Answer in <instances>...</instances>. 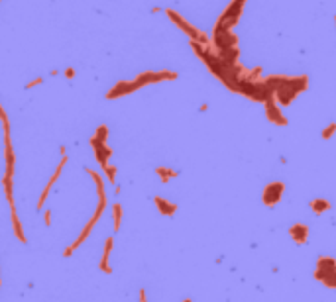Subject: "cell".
Returning a JSON list of instances; mask_svg holds the SVG:
<instances>
[{
  "instance_id": "obj_1",
  "label": "cell",
  "mask_w": 336,
  "mask_h": 302,
  "mask_svg": "<svg viewBox=\"0 0 336 302\" xmlns=\"http://www.w3.org/2000/svg\"><path fill=\"white\" fill-rule=\"evenodd\" d=\"M264 83L271 88V92H273V96L277 98V102H279V104L289 106V104L297 98V94H301L303 90H307V83H309V79H307V77L269 75V77H265V81H264Z\"/></svg>"
},
{
  "instance_id": "obj_2",
  "label": "cell",
  "mask_w": 336,
  "mask_h": 302,
  "mask_svg": "<svg viewBox=\"0 0 336 302\" xmlns=\"http://www.w3.org/2000/svg\"><path fill=\"white\" fill-rule=\"evenodd\" d=\"M314 277L328 288H336V261L332 257H320Z\"/></svg>"
},
{
  "instance_id": "obj_3",
  "label": "cell",
  "mask_w": 336,
  "mask_h": 302,
  "mask_svg": "<svg viewBox=\"0 0 336 302\" xmlns=\"http://www.w3.org/2000/svg\"><path fill=\"white\" fill-rule=\"evenodd\" d=\"M165 14L169 16V18H171V20L177 24V28H181V30H183V32H185V34H187V36H189L193 42H197V43H201V45H205V47H209V45H211V40H209V36H207V34H203V32H199L195 26L187 24V22H185V20H183V18H181V16H179L175 10L167 8V10H165Z\"/></svg>"
},
{
  "instance_id": "obj_4",
  "label": "cell",
  "mask_w": 336,
  "mask_h": 302,
  "mask_svg": "<svg viewBox=\"0 0 336 302\" xmlns=\"http://www.w3.org/2000/svg\"><path fill=\"white\" fill-rule=\"evenodd\" d=\"M244 4H246V0H232L230 6L222 12L220 20L216 22V28L232 30V26H234V24L240 20V16H242V8H244Z\"/></svg>"
},
{
  "instance_id": "obj_5",
  "label": "cell",
  "mask_w": 336,
  "mask_h": 302,
  "mask_svg": "<svg viewBox=\"0 0 336 302\" xmlns=\"http://www.w3.org/2000/svg\"><path fill=\"white\" fill-rule=\"evenodd\" d=\"M173 79H177V73H173V71H157V73L147 71V73L138 75V77L134 79V83H136L138 88H142V86H145V85H149V83H157V81H173Z\"/></svg>"
},
{
  "instance_id": "obj_6",
  "label": "cell",
  "mask_w": 336,
  "mask_h": 302,
  "mask_svg": "<svg viewBox=\"0 0 336 302\" xmlns=\"http://www.w3.org/2000/svg\"><path fill=\"white\" fill-rule=\"evenodd\" d=\"M285 191V185L275 181V183H269L265 189H264V194H262V200L265 206H275L279 200H281V194Z\"/></svg>"
},
{
  "instance_id": "obj_7",
  "label": "cell",
  "mask_w": 336,
  "mask_h": 302,
  "mask_svg": "<svg viewBox=\"0 0 336 302\" xmlns=\"http://www.w3.org/2000/svg\"><path fill=\"white\" fill-rule=\"evenodd\" d=\"M264 104H265L267 120H269L271 124H277V126H285V124H287V122H285V118L279 114V108H277V104H279V102H277V98H275L273 94H271Z\"/></svg>"
},
{
  "instance_id": "obj_8",
  "label": "cell",
  "mask_w": 336,
  "mask_h": 302,
  "mask_svg": "<svg viewBox=\"0 0 336 302\" xmlns=\"http://www.w3.org/2000/svg\"><path fill=\"white\" fill-rule=\"evenodd\" d=\"M91 145L95 147V155H96V159L100 161V165H102V167H106V165H108V157L112 155L110 147H108L104 141L96 139V137H93V139H91Z\"/></svg>"
},
{
  "instance_id": "obj_9",
  "label": "cell",
  "mask_w": 336,
  "mask_h": 302,
  "mask_svg": "<svg viewBox=\"0 0 336 302\" xmlns=\"http://www.w3.org/2000/svg\"><path fill=\"white\" fill-rule=\"evenodd\" d=\"M134 90H138V86H136V83L134 81H126V83H118L106 96L108 98H116V96H122V94H128V92H134Z\"/></svg>"
},
{
  "instance_id": "obj_10",
  "label": "cell",
  "mask_w": 336,
  "mask_h": 302,
  "mask_svg": "<svg viewBox=\"0 0 336 302\" xmlns=\"http://www.w3.org/2000/svg\"><path fill=\"white\" fill-rule=\"evenodd\" d=\"M289 236L293 237L295 243H305L307 237H309V230H307V226H303V224H295V226L289 230Z\"/></svg>"
},
{
  "instance_id": "obj_11",
  "label": "cell",
  "mask_w": 336,
  "mask_h": 302,
  "mask_svg": "<svg viewBox=\"0 0 336 302\" xmlns=\"http://www.w3.org/2000/svg\"><path fill=\"white\" fill-rule=\"evenodd\" d=\"M155 204H157L159 212H161V214H165V216H173V214H175V210H177V206H175V204L165 202V200H163V198H159V196H155Z\"/></svg>"
},
{
  "instance_id": "obj_12",
  "label": "cell",
  "mask_w": 336,
  "mask_h": 302,
  "mask_svg": "<svg viewBox=\"0 0 336 302\" xmlns=\"http://www.w3.org/2000/svg\"><path fill=\"white\" fill-rule=\"evenodd\" d=\"M110 249H112V237H108V239H106V245H104V257H102V263H100V267H102V271H104V273H110V265H108Z\"/></svg>"
},
{
  "instance_id": "obj_13",
  "label": "cell",
  "mask_w": 336,
  "mask_h": 302,
  "mask_svg": "<svg viewBox=\"0 0 336 302\" xmlns=\"http://www.w3.org/2000/svg\"><path fill=\"white\" fill-rule=\"evenodd\" d=\"M311 208H312L316 214H322V212H326V210L330 208V202H326V200H322V198H316V200L311 202Z\"/></svg>"
},
{
  "instance_id": "obj_14",
  "label": "cell",
  "mask_w": 336,
  "mask_h": 302,
  "mask_svg": "<svg viewBox=\"0 0 336 302\" xmlns=\"http://www.w3.org/2000/svg\"><path fill=\"white\" fill-rule=\"evenodd\" d=\"M157 175L161 177V181H163V183H167L171 177H175L177 173H175V171H169V169H161V167H157Z\"/></svg>"
},
{
  "instance_id": "obj_15",
  "label": "cell",
  "mask_w": 336,
  "mask_h": 302,
  "mask_svg": "<svg viewBox=\"0 0 336 302\" xmlns=\"http://www.w3.org/2000/svg\"><path fill=\"white\" fill-rule=\"evenodd\" d=\"M120 218H122V206L114 204V230L120 228Z\"/></svg>"
},
{
  "instance_id": "obj_16",
  "label": "cell",
  "mask_w": 336,
  "mask_h": 302,
  "mask_svg": "<svg viewBox=\"0 0 336 302\" xmlns=\"http://www.w3.org/2000/svg\"><path fill=\"white\" fill-rule=\"evenodd\" d=\"M334 131H336V122H332V124H330V126H328V128L322 131V139H330Z\"/></svg>"
},
{
  "instance_id": "obj_17",
  "label": "cell",
  "mask_w": 336,
  "mask_h": 302,
  "mask_svg": "<svg viewBox=\"0 0 336 302\" xmlns=\"http://www.w3.org/2000/svg\"><path fill=\"white\" fill-rule=\"evenodd\" d=\"M106 133H108V128H106V126H100V128L96 129V135H95V137L100 139V141H104V139H106Z\"/></svg>"
},
{
  "instance_id": "obj_18",
  "label": "cell",
  "mask_w": 336,
  "mask_h": 302,
  "mask_svg": "<svg viewBox=\"0 0 336 302\" xmlns=\"http://www.w3.org/2000/svg\"><path fill=\"white\" fill-rule=\"evenodd\" d=\"M104 171L108 173V181H110V183H114V175H116V169H114V167H110V165H106V167H104Z\"/></svg>"
},
{
  "instance_id": "obj_19",
  "label": "cell",
  "mask_w": 336,
  "mask_h": 302,
  "mask_svg": "<svg viewBox=\"0 0 336 302\" xmlns=\"http://www.w3.org/2000/svg\"><path fill=\"white\" fill-rule=\"evenodd\" d=\"M0 120H2L4 124H8V118H6V114H4V110H2V106H0Z\"/></svg>"
},
{
  "instance_id": "obj_20",
  "label": "cell",
  "mask_w": 336,
  "mask_h": 302,
  "mask_svg": "<svg viewBox=\"0 0 336 302\" xmlns=\"http://www.w3.org/2000/svg\"><path fill=\"white\" fill-rule=\"evenodd\" d=\"M36 85H42V79H36V81H32V83L28 85V88H32V86H36Z\"/></svg>"
},
{
  "instance_id": "obj_21",
  "label": "cell",
  "mask_w": 336,
  "mask_h": 302,
  "mask_svg": "<svg viewBox=\"0 0 336 302\" xmlns=\"http://www.w3.org/2000/svg\"><path fill=\"white\" fill-rule=\"evenodd\" d=\"M65 75H67V79H71V77L75 75V71H73V69H67V73H65Z\"/></svg>"
},
{
  "instance_id": "obj_22",
  "label": "cell",
  "mask_w": 336,
  "mask_h": 302,
  "mask_svg": "<svg viewBox=\"0 0 336 302\" xmlns=\"http://www.w3.org/2000/svg\"><path fill=\"white\" fill-rule=\"evenodd\" d=\"M140 302H145V294H144V290L140 292Z\"/></svg>"
},
{
  "instance_id": "obj_23",
  "label": "cell",
  "mask_w": 336,
  "mask_h": 302,
  "mask_svg": "<svg viewBox=\"0 0 336 302\" xmlns=\"http://www.w3.org/2000/svg\"><path fill=\"white\" fill-rule=\"evenodd\" d=\"M185 302H191V300H189V298H187V300H185Z\"/></svg>"
},
{
  "instance_id": "obj_24",
  "label": "cell",
  "mask_w": 336,
  "mask_h": 302,
  "mask_svg": "<svg viewBox=\"0 0 336 302\" xmlns=\"http://www.w3.org/2000/svg\"><path fill=\"white\" fill-rule=\"evenodd\" d=\"M334 22H336V18H334Z\"/></svg>"
}]
</instances>
